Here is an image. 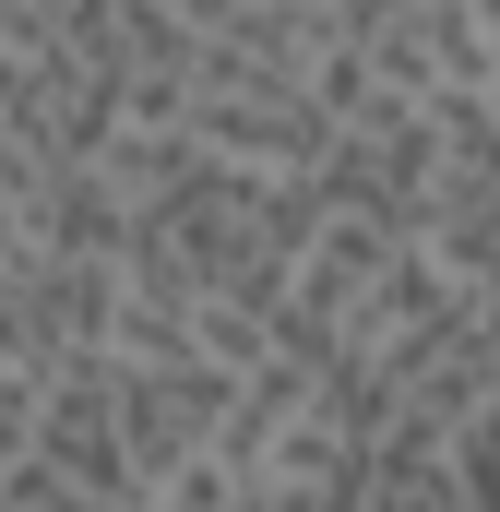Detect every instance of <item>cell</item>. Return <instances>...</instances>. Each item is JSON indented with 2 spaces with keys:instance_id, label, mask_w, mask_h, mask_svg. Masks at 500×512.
Instances as JSON below:
<instances>
[{
  "instance_id": "cell-1",
  "label": "cell",
  "mask_w": 500,
  "mask_h": 512,
  "mask_svg": "<svg viewBox=\"0 0 500 512\" xmlns=\"http://www.w3.org/2000/svg\"><path fill=\"white\" fill-rule=\"evenodd\" d=\"M108 131H120V96L72 48L60 0H0V155L24 179L36 167H96Z\"/></svg>"
},
{
  "instance_id": "cell-2",
  "label": "cell",
  "mask_w": 500,
  "mask_h": 512,
  "mask_svg": "<svg viewBox=\"0 0 500 512\" xmlns=\"http://www.w3.org/2000/svg\"><path fill=\"white\" fill-rule=\"evenodd\" d=\"M358 72H370V96H405V108L489 96L477 84V0H370L358 12Z\"/></svg>"
},
{
  "instance_id": "cell-3",
  "label": "cell",
  "mask_w": 500,
  "mask_h": 512,
  "mask_svg": "<svg viewBox=\"0 0 500 512\" xmlns=\"http://www.w3.org/2000/svg\"><path fill=\"white\" fill-rule=\"evenodd\" d=\"M24 251L120 274V262H131V203L96 179V167H36V179H24Z\"/></svg>"
},
{
  "instance_id": "cell-4",
  "label": "cell",
  "mask_w": 500,
  "mask_h": 512,
  "mask_svg": "<svg viewBox=\"0 0 500 512\" xmlns=\"http://www.w3.org/2000/svg\"><path fill=\"white\" fill-rule=\"evenodd\" d=\"M143 512H239V477H227L215 453H191L179 477H155V489H143Z\"/></svg>"
},
{
  "instance_id": "cell-5",
  "label": "cell",
  "mask_w": 500,
  "mask_h": 512,
  "mask_svg": "<svg viewBox=\"0 0 500 512\" xmlns=\"http://www.w3.org/2000/svg\"><path fill=\"white\" fill-rule=\"evenodd\" d=\"M36 393H48L36 370H12V358H0V477L36 453Z\"/></svg>"
},
{
  "instance_id": "cell-6",
  "label": "cell",
  "mask_w": 500,
  "mask_h": 512,
  "mask_svg": "<svg viewBox=\"0 0 500 512\" xmlns=\"http://www.w3.org/2000/svg\"><path fill=\"white\" fill-rule=\"evenodd\" d=\"M477 84L500 96V0H477Z\"/></svg>"
}]
</instances>
